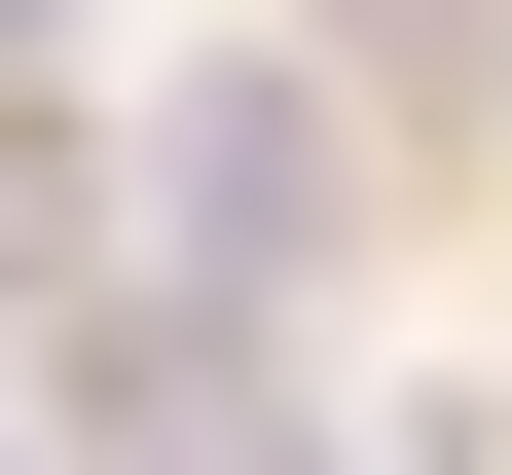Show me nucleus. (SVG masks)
<instances>
[{"mask_svg":"<svg viewBox=\"0 0 512 475\" xmlns=\"http://www.w3.org/2000/svg\"><path fill=\"white\" fill-rule=\"evenodd\" d=\"M37 256H74V147H37V110H0V293H37Z\"/></svg>","mask_w":512,"mask_h":475,"instance_id":"2","label":"nucleus"},{"mask_svg":"<svg viewBox=\"0 0 512 475\" xmlns=\"http://www.w3.org/2000/svg\"><path fill=\"white\" fill-rule=\"evenodd\" d=\"M183 256H220V293H293V256H330V110H293V74H183Z\"/></svg>","mask_w":512,"mask_h":475,"instance_id":"1","label":"nucleus"}]
</instances>
